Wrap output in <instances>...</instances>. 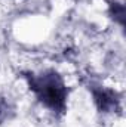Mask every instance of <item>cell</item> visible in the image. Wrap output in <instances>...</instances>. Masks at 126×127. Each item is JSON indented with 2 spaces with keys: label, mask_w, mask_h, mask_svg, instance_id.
Segmentation results:
<instances>
[{
  "label": "cell",
  "mask_w": 126,
  "mask_h": 127,
  "mask_svg": "<svg viewBox=\"0 0 126 127\" xmlns=\"http://www.w3.org/2000/svg\"><path fill=\"white\" fill-rule=\"evenodd\" d=\"M28 89L36 96L37 102L57 115H63L67 111L68 87L63 75L55 69H45L40 72H22Z\"/></svg>",
  "instance_id": "cell-1"
},
{
  "label": "cell",
  "mask_w": 126,
  "mask_h": 127,
  "mask_svg": "<svg viewBox=\"0 0 126 127\" xmlns=\"http://www.w3.org/2000/svg\"><path fill=\"white\" fill-rule=\"evenodd\" d=\"M89 90L92 92L95 105L101 112H114L120 108V96L117 92L95 84L89 86Z\"/></svg>",
  "instance_id": "cell-2"
},
{
  "label": "cell",
  "mask_w": 126,
  "mask_h": 127,
  "mask_svg": "<svg viewBox=\"0 0 126 127\" xmlns=\"http://www.w3.org/2000/svg\"><path fill=\"white\" fill-rule=\"evenodd\" d=\"M12 115H13V106L6 97L0 96V123H4Z\"/></svg>",
  "instance_id": "cell-3"
}]
</instances>
